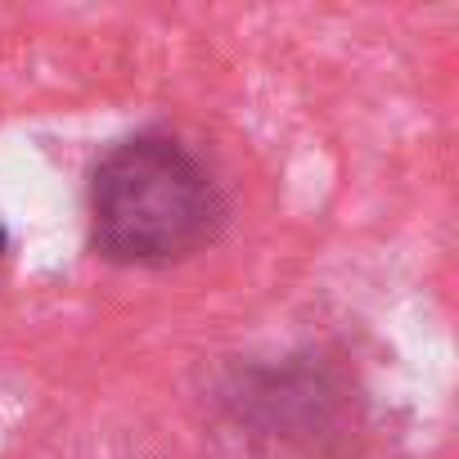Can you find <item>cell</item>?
Wrapping results in <instances>:
<instances>
[{
    "mask_svg": "<svg viewBox=\"0 0 459 459\" xmlns=\"http://www.w3.org/2000/svg\"><path fill=\"white\" fill-rule=\"evenodd\" d=\"M212 405L230 432L271 459H356L369 428L356 374L316 347L230 365Z\"/></svg>",
    "mask_w": 459,
    "mask_h": 459,
    "instance_id": "cell-2",
    "label": "cell"
},
{
    "mask_svg": "<svg viewBox=\"0 0 459 459\" xmlns=\"http://www.w3.org/2000/svg\"><path fill=\"white\" fill-rule=\"evenodd\" d=\"M5 253H10V230L0 225V257H5Z\"/></svg>",
    "mask_w": 459,
    "mask_h": 459,
    "instance_id": "cell-3",
    "label": "cell"
},
{
    "mask_svg": "<svg viewBox=\"0 0 459 459\" xmlns=\"http://www.w3.org/2000/svg\"><path fill=\"white\" fill-rule=\"evenodd\" d=\"M230 225V194L207 153L167 126L113 140L86 176V244L126 271H167L207 253Z\"/></svg>",
    "mask_w": 459,
    "mask_h": 459,
    "instance_id": "cell-1",
    "label": "cell"
}]
</instances>
